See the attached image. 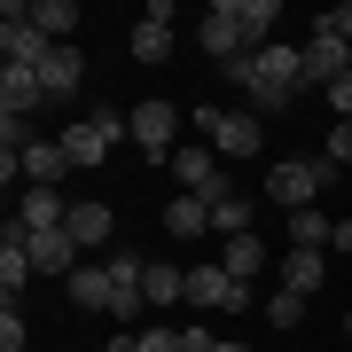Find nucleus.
Masks as SVG:
<instances>
[{"label":"nucleus","instance_id":"obj_1","mask_svg":"<svg viewBox=\"0 0 352 352\" xmlns=\"http://www.w3.org/2000/svg\"><path fill=\"white\" fill-rule=\"evenodd\" d=\"M227 78H235V87H251L258 110H289L298 87H305V63H298V47H251V55H235V63H227Z\"/></svg>","mask_w":352,"mask_h":352},{"label":"nucleus","instance_id":"obj_2","mask_svg":"<svg viewBox=\"0 0 352 352\" xmlns=\"http://www.w3.org/2000/svg\"><path fill=\"white\" fill-rule=\"evenodd\" d=\"M126 133H133V118H126V110H87V118L63 133V157H71V164H102Z\"/></svg>","mask_w":352,"mask_h":352},{"label":"nucleus","instance_id":"obj_3","mask_svg":"<svg viewBox=\"0 0 352 352\" xmlns=\"http://www.w3.org/2000/svg\"><path fill=\"white\" fill-rule=\"evenodd\" d=\"M321 180H329V157H289V164H274V173H266V196H274L282 212H314Z\"/></svg>","mask_w":352,"mask_h":352},{"label":"nucleus","instance_id":"obj_4","mask_svg":"<svg viewBox=\"0 0 352 352\" xmlns=\"http://www.w3.org/2000/svg\"><path fill=\"white\" fill-rule=\"evenodd\" d=\"M188 305H196V314H243L251 289L227 274V266H188Z\"/></svg>","mask_w":352,"mask_h":352},{"label":"nucleus","instance_id":"obj_5","mask_svg":"<svg viewBox=\"0 0 352 352\" xmlns=\"http://www.w3.org/2000/svg\"><path fill=\"white\" fill-rule=\"evenodd\" d=\"M196 126H204V141H219L227 157H258V118L251 110H212V102H204Z\"/></svg>","mask_w":352,"mask_h":352},{"label":"nucleus","instance_id":"obj_6","mask_svg":"<svg viewBox=\"0 0 352 352\" xmlns=\"http://www.w3.org/2000/svg\"><path fill=\"white\" fill-rule=\"evenodd\" d=\"M298 63H305V87H337V78L352 71V47H344L329 24H314V39L298 47Z\"/></svg>","mask_w":352,"mask_h":352},{"label":"nucleus","instance_id":"obj_7","mask_svg":"<svg viewBox=\"0 0 352 352\" xmlns=\"http://www.w3.org/2000/svg\"><path fill=\"white\" fill-rule=\"evenodd\" d=\"M0 55H8L16 71H39V63H47V39L32 32V8H16V0L0 8Z\"/></svg>","mask_w":352,"mask_h":352},{"label":"nucleus","instance_id":"obj_8","mask_svg":"<svg viewBox=\"0 0 352 352\" xmlns=\"http://www.w3.org/2000/svg\"><path fill=\"white\" fill-rule=\"evenodd\" d=\"M173 164H180V180H188V196H204V204L235 196V188L219 180V157H212V149H173Z\"/></svg>","mask_w":352,"mask_h":352},{"label":"nucleus","instance_id":"obj_9","mask_svg":"<svg viewBox=\"0 0 352 352\" xmlns=\"http://www.w3.org/2000/svg\"><path fill=\"white\" fill-rule=\"evenodd\" d=\"M63 219H71V204L55 188H24V204H16V227H24V235H55Z\"/></svg>","mask_w":352,"mask_h":352},{"label":"nucleus","instance_id":"obj_10","mask_svg":"<svg viewBox=\"0 0 352 352\" xmlns=\"http://www.w3.org/2000/svg\"><path fill=\"white\" fill-rule=\"evenodd\" d=\"M219 8L235 16V32H243V47H274V39H266V32L282 24V8H274V0H219Z\"/></svg>","mask_w":352,"mask_h":352},{"label":"nucleus","instance_id":"obj_11","mask_svg":"<svg viewBox=\"0 0 352 352\" xmlns=\"http://www.w3.org/2000/svg\"><path fill=\"white\" fill-rule=\"evenodd\" d=\"M39 102H47V87H39V71H0V118H32Z\"/></svg>","mask_w":352,"mask_h":352},{"label":"nucleus","instance_id":"obj_12","mask_svg":"<svg viewBox=\"0 0 352 352\" xmlns=\"http://www.w3.org/2000/svg\"><path fill=\"white\" fill-rule=\"evenodd\" d=\"M173 133H180L173 102H141V110H133V141H141V149H173Z\"/></svg>","mask_w":352,"mask_h":352},{"label":"nucleus","instance_id":"obj_13","mask_svg":"<svg viewBox=\"0 0 352 352\" xmlns=\"http://www.w3.org/2000/svg\"><path fill=\"white\" fill-rule=\"evenodd\" d=\"M32 32L47 39V47H71V32H78V8H71V0H32Z\"/></svg>","mask_w":352,"mask_h":352},{"label":"nucleus","instance_id":"obj_14","mask_svg":"<svg viewBox=\"0 0 352 352\" xmlns=\"http://www.w3.org/2000/svg\"><path fill=\"white\" fill-rule=\"evenodd\" d=\"M32 282V235L24 227H8V243H0V289H8V305H16V289Z\"/></svg>","mask_w":352,"mask_h":352},{"label":"nucleus","instance_id":"obj_15","mask_svg":"<svg viewBox=\"0 0 352 352\" xmlns=\"http://www.w3.org/2000/svg\"><path fill=\"white\" fill-rule=\"evenodd\" d=\"M110 204H71V219H63V235L78 243V251H94V243H110Z\"/></svg>","mask_w":352,"mask_h":352},{"label":"nucleus","instance_id":"obj_16","mask_svg":"<svg viewBox=\"0 0 352 352\" xmlns=\"http://www.w3.org/2000/svg\"><path fill=\"white\" fill-rule=\"evenodd\" d=\"M78 47H47V63H39V87H47V102H63V94H78Z\"/></svg>","mask_w":352,"mask_h":352},{"label":"nucleus","instance_id":"obj_17","mask_svg":"<svg viewBox=\"0 0 352 352\" xmlns=\"http://www.w3.org/2000/svg\"><path fill=\"white\" fill-rule=\"evenodd\" d=\"M204 55H212V63H235V55H251V47H243V32H235V16H227V8H212V16H204Z\"/></svg>","mask_w":352,"mask_h":352},{"label":"nucleus","instance_id":"obj_18","mask_svg":"<svg viewBox=\"0 0 352 352\" xmlns=\"http://www.w3.org/2000/svg\"><path fill=\"white\" fill-rule=\"evenodd\" d=\"M63 173H71L63 141H32V149H24V180H32V188H55Z\"/></svg>","mask_w":352,"mask_h":352},{"label":"nucleus","instance_id":"obj_19","mask_svg":"<svg viewBox=\"0 0 352 352\" xmlns=\"http://www.w3.org/2000/svg\"><path fill=\"white\" fill-rule=\"evenodd\" d=\"M32 266L39 274H78V243L55 227V235H32Z\"/></svg>","mask_w":352,"mask_h":352},{"label":"nucleus","instance_id":"obj_20","mask_svg":"<svg viewBox=\"0 0 352 352\" xmlns=\"http://www.w3.org/2000/svg\"><path fill=\"white\" fill-rule=\"evenodd\" d=\"M321 282H329V258H321V251H289V258H282V289H298V298H314Z\"/></svg>","mask_w":352,"mask_h":352},{"label":"nucleus","instance_id":"obj_21","mask_svg":"<svg viewBox=\"0 0 352 352\" xmlns=\"http://www.w3.org/2000/svg\"><path fill=\"white\" fill-rule=\"evenodd\" d=\"M219 266H227L243 289H251V274L266 266V243H258V235H227V258H219Z\"/></svg>","mask_w":352,"mask_h":352},{"label":"nucleus","instance_id":"obj_22","mask_svg":"<svg viewBox=\"0 0 352 352\" xmlns=\"http://www.w3.org/2000/svg\"><path fill=\"white\" fill-rule=\"evenodd\" d=\"M329 235H337V219H329V212H289V251H321Z\"/></svg>","mask_w":352,"mask_h":352},{"label":"nucleus","instance_id":"obj_23","mask_svg":"<svg viewBox=\"0 0 352 352\" xmlns=\"http://www.w3.org/2000/svg\"><path fill=\"white\" fill-rule=\"evenodd\" d=\"M164 227H173V235H204V227H212V204L204 196H173L164 204Z\"/></svg>","mask_w":352,"mask_h":352},{"label":"nucleus","instance_id":"obj_24","mask_svg":"<svg viewBox=\"0 0 352 352\" xmlns=\"http://www.w3.org/2000/svg\"><path fill=\"white\" fill-rule=\"evenodd\" d=\"M110 289H118L110 266H78V274H71V298L78 305H102V314H110Z\"/></svg>","mask_w":352,"mask_h":352},{"label":"nucleus","instance_id":"obj_25","mask_svg":"<svg viewBox=\"0 0 352 352\" xmlns=\"http://www.w3.org/2000/svg\"><path fill=\"white\" fill-rule=\"evenodd\" d=\"M141 289H149V305L188 298V266H149V274H141Z\"/></svg>","mask_w":352,"mask_h":352},{"label":"nucleus","instance_id":"obj_26","mask_svg":"<svg viewBox=\"0 0 352 352\" xmlns=\"http://www.w3.org/2000/svg\"><path fill=\"white\" fill-rule=\"evenodd\" d=\"M133 55H141V63H164V55H173V24L141 16V24H133Z\"/></svg>","mask_w":352,"mask_h":352},{"label":"nucleus","instance_id":"obj_27","mask_svg":"<svg viewBox=\"0 0 352 352\" xmlns=\"http://www.w3.org/2000/svg\"><path fill=\"white\" fill-rule=\"evenodd\" d=\"M212 227H219V235H251V196H219L212 204Z\"/></svg>","mask_w":352,"mask_h":352},{"label":"nucleus","instance_id":"obj_28","mask_svg":"<svg viewBox=\"0 0 352 352\" xmlns=\"http://www.w3.org/2000/svg\"><path fill=\"white\" fill-rule=\"evenodd\" d=\"M266 321H274V329H298L305 321V298H298V289H274V298H266Z\"/></svg>","mask_w":352,"mask_h":352},{"label":"nucleus","instance_id":"obj_29","mask_svg":"<svg viewBox=\"0 0 352 352\" xmlns=\"http://www.w3.org/2000/svg\"><path fill=\"white\" fill-rule=\"evenodd\" d=\"M0 352H24V314H16V305L0 314Z\"/></svg>","mask_w":352,"mask_h":352},{"label":"nucleus","instance_id":"obj_30","mask_svg":"<svg viewBox=\"0 0 352 352\" xmlns=\"http://www.w3.org/2000/svg\"><path fill=\"white\" fill-rule=\"evenodd\" d=\"M329 110H337V126H352V71L337 78V87H329Z\"/></svg>","mask_w":352,"mask_h":352},{"label":"nucleus","instance_id":"obj_31","mask_svg":"<svg viewBox=\"0 0 352 352\" xmlns=\"http://www.w3.org/2000/svg\"><path fill=\"white\" fill-rule=\"evenodd\" d=\"M141 352H180V329H141Z\"/></svg>","mask_w":352,"mask_h":352},{"label":"nucleus","instance_id":"obj_32","mask_svg":"<svg viewBox=\"0 0 352 352\" xmlns=\"http://www.w3.org/2000/svg\"><path fill=\"white\" fill-rule=\"evenodd\" d=\"M321 24H329V32H337V39H344V47H352V0H344V8H329V16H321Z\"/></svg>","mask_w":352,"mask_h":352},{"label":"nucleus","instance_id":"obj_33","mask_svg":"<svg viewBox=\"0 0 352 352\" xmlns=\"http://www.w3.org/2000/svg\"><path fill=\"white\" fill-rule=\"evenodd\" d=\"M337 157L352 164V126H329V164H337Z\"/></svg>","mask_w":352,"mask_h":352},{"label":"nucleus","instance_id":"obj_34","mask_svg":"<svg viewBox=\"0 0 352 352\" xmlns=\"http://www.w3.org/2000/svg\"><path fill=\"white\" fill-rule=\"evenodd\" d=\"M329 251H352V219H337V235H329Z\"/></svg>","mask_w":352,"mask_h":352},{"label":"nucleus","instance_id":"obj_35","mask_svg":"<svg viewBox=\"0 0 352 352\" xmlns=\"http://www.w3.org/2000/svg\"><path fill=\"white\" fill-rule=\"evenodd\" d=\"M110 352H141V337H110Z\"/></svg>","mask_w":352,"mask_h":352},{"label":"nucleus","instance_id":"obj_36","mask_svg":"<svg viewBox=\"0 0 352 352\" xmlns=\"http://www.w3.org/2000/svg\"><path fill=\"white\" fill-rule=\"evenodd\" d=\"M212 352H251V344H212Z\"/></svg>","mask_w":352,"mask_h":352},{"label":"nucleus","instance_id":"obj_37","mask_svg":"<svg viewBox=\"0 0 352 352\" xmlns=\"http://www.w3.org/2000/svg\"><path fill=\"white\" fill-rule=\"evenodd\" d=\"M344 337H352V314H344Z\"/></svg>","mask_w":352,"mask_h":352}]
</instances>
